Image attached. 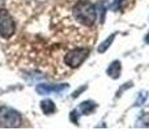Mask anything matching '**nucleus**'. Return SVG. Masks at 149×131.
<instances>
[{
  "mask_svg": "<svg viewBox=\"0 0 149 131\" xmlns=\"http://www.w3.org/2000/svg\"><path fill=\"white\" fill-rule=\"evenodd\" d=\"M147 98H148V92H140L139 93V96H137V100L135 101V106H140V105H143V104L147 101Z\"/></svg>",
  "mask_w": 149,
  "mask_h": 131,
  "instance_id": "11",
  "label": "nucleus"
},
{
  "mask_svg": "<svg viewBox=\"0 0 149 131\" xmlns=\"http://www.w3.org/2000/svg\"><path fill=\"white\" fill-rule=\"evenodd\" d=\"M134 5V0H118V7L120 11H126Z\"/></svg>",
  "mask_w": 149,
  "mask_h": 131,
  "instance_id": "10",
  "label": "nucleus"
},
{
  "mask_svg": "<svg viewBox=\"0 0 149 131\" xmlns=\"http://www.w3.org/2000/svg\"><path fill=\"white\" fill-rule=\"evenodd\" d=\"M97 12L100 13V20L101 22H103V20H105V13H106V7L103 3H98L97 4Z\"/></svg>",
  "mask_w": 149,
  "mask_h": 131,
  "instance_id": "12",
  "label": "nucleus"
},
{
  "mask_svg": "<svg viewBox=\"0 0 149 131\" xmlns=\"http://www.w3.org/2000/svg\"><path fill=\"white\" fill-rule=\"evenodd\" d=\"M73 16L80 24L85 26H92L97 18V8L90 1L82 0L74 5Z\"/></svg>",
  "mask_w": 149,
  "mask_h": 131,
  "instance_id": "1",
  "label": "nucleus"
},
{
  "mask_svg": "<svg viewBox=\"0 0 149 131\" xmlns=\"http://www.w3.org/2000/svg\"><path fill=\"white\" fill-rule=\"evenodd\" d=\"M16 24L10 15L5 9H0V37L3 38H10L15 34Z\"/></svg>",
  "mask_w": 149,
  "mask_h": 131,
  "instance_id": "3",
  "label": "nucleus"
},
{
  "mask_svg": "<svg viewBox=\"0 0 149 131\" xmlns=\"http://www.w3.org/2000/svg\"><path fill=\"white\" fill-rule=\"evenodd\" d=\"M113 1H114V3H115V4H116V3H118V0H113ZM115 4H114V8H115Z\"/></svg>",
  "mask_w": 149,
  "mask_h": 131,
  "instance_id": "15",
  "label": "nucleus"
},
{
  "mask_svg": "<svg viewBox=\"0 0 149 131\" xmlns=\"http://www.w3.org/2000/svg\"><path fill=\"white\" fill-rule=\"evenodd\" d=\"M122 71V64L119 60H114L107 68V75L111 77V79H118L119 75H120Z\"/></svg>",
  "mask_w": 149,
  "mask_h": 131,
  "instance_id": "7",
  "label": "nucleus"
},
{
  "mask_svg": "<svg viewBox=\"0 0 149 131\" xmlns=\"http://www.w3.org/2000/svg\"><path fill=\"white\" fill-rule=\"evenodd\" d=\"M70 85L63 83V84H46V83H42L38 84L36 88V90L38 92V95H51V93H62L65 89H68Z\"/></svg>",
  "mask_w": 149,
  "mask_h": 131,
  "instance_id": "5",
  "label": "nucleus"
},
{
  "mask_svg": "<svg viewBox=\"0 0 149 131\" xmlns=\"http://www.w3.org/2000/svg\"><path fill=\"white\" fill-rule=\"evenodd\" d=\"M89 50L88 49H76L73 51H70L64 58L65 64L71 68H77L85 59H86Z\"/></svg>",
  "mask_w": 149,
  "mask_h": 131,
  "instance_id": "4",
  "label": "nucleus"
},
{
  "mask_svg": "<svg viewBox=\"0 0 149 131\" xmlns=\"http://www.w3.org/2000/svg\"><path fill=\"white\" fill-rule=\"evenodd\" d=\"M21 116L16 110L7 106H0V125L4 127H18Z\"/></svg>",
  "mask_w": 149,
  "mask_h": 131,
  "instance_id": "2",
  "label": "nucleus"
},
{
  "mask_svg": "<svg viewBox=\"0 0 149 131\" xmlns=\"http://www.w3.org/2000/svg\"><path fill=\"white\" fill-rule=\"evenodd\" d=\"M95 108H97L95 102L88 100V101H84V102L80 104V106L76 109V110H77V113H79L80 116H86V114H90L92 111H94Z\"/></svg>",
  "mask_w": 149,
  "mask_h": 131,
  "instance_id": "6",
  "label": "nucleus"
},
{
  "mask_svg": "<svg viewBox=\"0 0 149 131\" xmlns=\"http://www.w3.org/2000/svg\"><path fill=\"white\" fill-rule=\"evenodd\" d=\"M115 36H116V34L114 33L113 36L107 37V38H106L103 42H101V45H100V46H98V49H97V50H98V53H101V54H102V53H105L106 50L109 49V46H110V45L113 43V41H114V39H115Z\"/></svg>",
  "mask_w": 149,
  "mask_h": 131,
  "instance_id": "9",
  "label": "nucleus"
},
{
  "mask_svg": "<svg viewBox=\"0 0 149 131\" xmlns=\"http://www.w3.org/2000/svg\"><path fill=\"white\" fill-rule=\"evenodd\" d=\"M85 89H86V85H84V87H82V88H79V89H77V90H76V92H74V93H73V95H72V97H73V98H76V97H77V96H79V95H80V93H81V92H82V90H85Z\"/></svg>",
  "mask_w": 149,
  "mask_h": 131,
  "instance_id": "13",
  "label": "nucleus"
},
{
  "mask_svg": "<svg viewBox=\"0 0 149 131\" xmlns=\"http://www.w3.org/2000/svg\"><path fill=\"white\" fill-rule=\"evenodd\" d=\"M41 109L42 111H43L45 114H52L56 111V106H55V104L52 102L51 100H43L41 102Z\"/></svg>",
  "mask_w": 149,
  "mask_h": 131,
  "instance_id": "8",
  "label": "nucleus"
},
{
  "mask_svg": "<svg viewBox=\"0 0 149 131\" xmlns=\"http://www.w3.org/2000/svg\"><path fill=\"white\" fill-rule=\"evenodd\" d=\"M145 42H147V43H149V33L147 34V36H145Z\"/></svg>",
  "mask_w": 149,
  "mask_h": 131,
  "instance_id": "14",
  "label": "nucleus"
}]
</instances>
